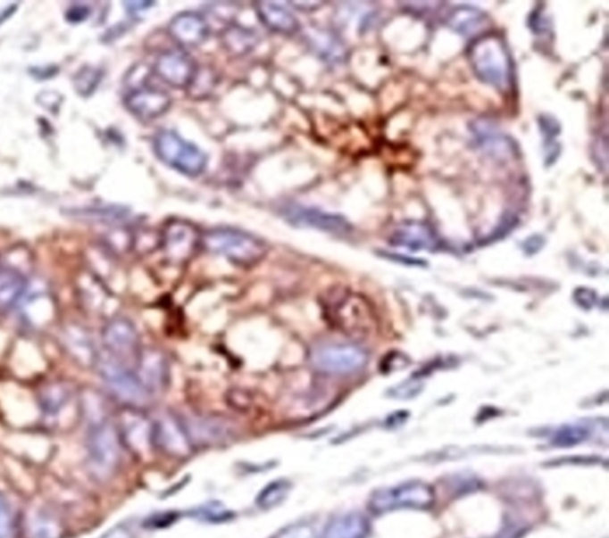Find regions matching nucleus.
<instances>
[{"label": "nucleus", "instance_id": "obj_1", "mask_svg": "<svg viewBox=\"0 0 609 538\" xmlns=\"http://www.w3.org/2000/svg\"><path fill=\"white\" fill-rule=\"evenodd\" d=\"M468 57L476 77L500 92L513 88L514 62L505 39L499 35H480L471 42Z\"/></svg>", "mask_w": 609, "mask_h": 538}, {"label": "nucleus", "instance_id": "obj_5", "mask_svg": "<svg viewBox=\"0 0 609 538\" xmlns=\"http://www.w3.org/2000/svg\"><path fill=\"white\" fill-rule=\"evenodd\" d=\"M95 365L104 385L121 403L129 408L138 409L145 407L152 400V394L143 386L135 368L105 352L98 354Z\"/></svg>", "mask_w": 609, "mask_h": 538}, {"label": "nucleus", "instance_id": "obj_14", "mask_svg": "<svg viewBox=\"0 0 609 538\" xmlns=\"http://www.w3.org/2000/svg\"><path fill=\"white\" fill-rule=\"evenodd\" d=\"M153 443L164 454L175 459L188 458L195 447L181 419L171 415L161 416L154 423Z\"/></svg>", "mask_w": 609, "mask_h": 538}, {"label": "nucleus", "instance_id": "obj_38", "mask_svg": "<svg viewBox=\"0 0 609 538\" xmlns=\"http://www.w3.org/2000/svg\"><path fill=\"white\" fill-rule=\"evenodd\" d=\"M381 253V256L383 258H387V260H392L394 261H400V263L406 264V265H414V267H421V265H425L424 261L421 260H415V258H411L407 256H401V254L397 253H389V252H380Z\"/></svg>", "mask_w": 609, "mask_h": 538}, {"label": "nucleus", "instance_id": "obj_34", "mask_svg": "<svg viewBox=\"0 0 609 538\" xmlns=\"http://www.w3.org/2000/svg\"><path fill=\"white\" fill-rule=\"evenodd\" d=\"M273 538H321L310 523H296L280 530Z\"/></svg>", "mask_w": 609, "mask_h": 538}, {"label": "nucleus", "instance_id": "obj_40", "mask_svg": "<svg viewBox=\"0 0 609 538\" xmlns=\"http://www.w3.org/2000/svg\"><path fill=\"white\" fill-rule=\"evenodd\" d=\"M544 245V239L540 236H530L528 240L524 243V246H522V249L525 250V252L528 254H535L536 252H538L540 249H542Z\"/></svg>", "mask_w": 609, "mask_h": 538}, {"label": "nucleus", "instance_id": "obj_33", "mask_svg": "<svg viewBox=\"0 0 609 538\" xmlns=\"http://www.w3.org/2000/svg\"><path fill=\"white\" fill-rule=\"evenodd\" d=\"M100 80H102V73L98 70H95V68L88 67L78 74L75 85H77L80 95H89L95 91L96 86L99 85Z\"/></svg>", "mask_w": 609, "mask_h": 538}, {"label": "nucleus", "instance_id": "obj_29", "mask_svg": "<svg viewBox=\"0 0 609 538\" xmlns=\"http://www.w3.org/2000/svg\"><path fill=\"white\" fill-rule=\"evenodd\" d=\"M223 39L225 46L235 54L249 52L256 43L254 32L242 28L229 29L228 31H225Z\"/></svg>", "mask_w": 609, "mask_h": 538}, {"label": "nucleus", "instance_id": "obj_12", "mask_svg": "<svg viewBox=\"0 0 609 538\" xmlns=\"http://www.w3.org/2000/svg\"><path fill=\"white\" fill-rule=\"evenodd\" d=\"M282 217L296 228H313L330 235L343 236L351 231L350 222L343 215L303 204L286 206L282 211Z\"/></svg>", "mask_w": 609, "mask_h": 538}, {"label": "nucleus", "instance_id": "obj_36", "mask_svg": "<svg viewBox=\"0 0 609 538\" xmlns=\"http://www.w3.org/2000/svg\"><path fill=\"white\" fill-rule=\"evenodd\" d=\"M89 14H91V10L88 6L73 5L67 11L66 20L73 24L81 23V21L88 20Z\"/></svg>", "mask_w": 609, "mask_h": 538}, {"label": "nucleus", "instance_id": "obj_41", "mask_svg": "<svg viewBox=\"0 0 609 538\" xmlns=\"http://www.w3.org/2000/svg\"><path fill=\"white\" fill-rule=\"evenodd\" d=\"M576 295H580V297H576V300H578V302L583 306L585 302L588 303V306L587 307H592V302L594 301L592 295L593 293H590V290H586V289H581L579 290L578 293H576Z\"/></svg>", "mask_w": 609, "mask_h": 538}, {"label": "nucleus", "instance_id": "obj_2", "mask_svg": "<svg viewBox=\"0 0 609 538\" xmlns=\"http://www.w3.org/2000/svg\"><path fill=\"white\" fill-rule=\"evenodd\" d=\"M324 311L332 327L350 338H368L378 329L374 308L361 294L333 292L325 301Z\"/></svg>", "mask_w": 609, "mask_h": 538}, {"label": "nucleus", "instance_id": "obj_18", "mask_svg": "<svg viewBox=\"0 0 609 538\" xmlns=\"http://www.w3.org/2000/svg\"><path fill=\"white\" fill-rule=\"evenodd\" d=\"M168 34L179 46L196 48L206 41L210 34L209 23L202 14L181 12L177 14L168 25Z\"/></svg>", "mask_w": 609, "mask_h": 538}, {"label": "nucleus", "instance_id": "obj_6", "mask_svg": "<svg viewBox=\"0 0 609 538\" xmlns=\"http://www.w3.org/2000/svg\"><path fill=\"white\" fill-rule=\"evenodd\" d=\"M154 152L161 162L185 177L196 178L206 170L205 153L173 130H163L155 136Z\"/></svg>", "mask_w": 609, "mask_h": 538}, {"label": "nucleus", "instance_id": "obj_23", "mask_svg": "<svg viewBox=\"0 0 609 538\" xmlns=\"http://www.w3.org/2000/svg\"><path fill=\"white\" fill-rule=\"evenodd\" d=\"M371 523L360 512L337 516L326 526L321 538H367Z\"/></svg>", "mask_w": 609, "mask_h": 538}, {"label": "nucleus", "instance_id": "obj_4", "mask_svg": "<svg viewBox=\"0 0 609 538\" xmlns=\"http://www.w3.org/2000/svg\"><path fill=\"white\" fill-rule=\"evenodd\" d=\"M121 437L116 426L102 415L89 421L86 451L89 468L99 479H109L121 462Z\"/></svg>", "mask_w": 609, "mask_h": 538}, {"label": "nucleus", "instance_id": "obj_25", "mask_svg": "<svg viewBox=\"0 0 609 538\" xmlns=\"http://www.w3.org/2000/svg\"><path fill=\"white\" fill-rule=\"evenodd\" d=\"M538 125L544 139V163L546 167L554 166L561 155V145L557 142L561 123L553 114L544 113L538 117Z\"/></svg>", "mask_w": 609, "mask_h": 538}, {"label": "nucleus", "instance_id": "obj_10", "mask_svg": "<svg viewBox=\"0 0 609 538\" xmlns=\"http://www.w3.org/2000/svg\"><path fill=\"white\" fill-rule=\"evenodd\" d=\"M203 235L195 225L180 219L168 222L161 236V249L171 263L184 264L191 261L202 246Z\"/></svg>", "mask_w": 609, "mask_h": 538}, {"label": "nucleus", "instance_id": "obj_11", "mask_svg": "<svg viewBox=\"0 0 609 538\" xmlns=\"http://www.w3.org/2000/svg\"><path fill=\"white\" fill-rule=\"evenodd\" d=\"M124 103L138 120L153 121L168 112L171 106V98L163 89L142 80L128 89Z\"/></svg>", "mask_w": 609, "mask_h": 538}, {"label": "nucleus", "instance_id": "obj_43", "mask_svg": "<svg viewBox=\"0 0 609 538\" xmlns=\"http://www.w3.org/2000/svg\"><path fill=\"white\" fill-rule=\"evenodd\" d=\"M125 4L129 5V10L135 11V12H138L139 10H146L150 5H154L152 2H129Z\"/></svg>", "mask_w": 609, "mask_h": 538}, {"label": "nucleus", "instance_id": "obj_37", "mask_svg": "<svg viewBox=\"0 0 609 538\" xmlns=\"http://www.w3.org/2000/svg\"><path fill=\"white\" fill-rule=\"evenodd\" d=\"M199 516L202 518H206L207 521H225L230 517L228 510L224 508L210 507L205 508V510H199Z\"/></svg>", "mask_w": 609, "mask_h": 538}, {"label": "nucleus", "instance_id": "obj_15", "mask_svg": "<svg viewBox=\"0 0 609 538\" xmlns=\"http://www.w3.org/2000/svg\"><path fill=\"white\" fill-rule=\"evenodd\" d=\"M135 372L152 397L163 393L170 383V362L159 350H142L135 365Z\"/></svg>", "mask_w": 609, "mask_h": 538}, {"label": "nucleus", "instance_id": "obj_44", "mask_svg": "<svg viewBox=\"0 0 609 538\" xmlns=\"http://www.w3.org/2000/svg\"><path fill=\"white\" fill-rule=\"evenodd\" d=\"M16 10L17 5H11L9 7H6L5 10H3L2 12H0V24H3L4 21L9 20V18L13 16L14 12H16Z\"/></svg>", "mask_w": 609, "mask_h": 538}, {"label": "nucleus", "instance_id": "obj_19", "mask_svg": "<svg viewBox=\"0 0 609 538\" xmlns=\"http://www.w3.org/2000/svg\"><path fill=\"white\" fill-rule=\"evenodd\" d=\"M118 430L121 443L127 444L135 453H148L153 443V425L139 414L138 409L129 408L121 419Z\"/></svg>", "mask_w": 609, "mask_h": 538}, {"label": "nucleus", "instance_id": "obj_32", "mask_svg": "<svg viewBox=\"0 0 609 538\" xmlns=\"http://www.w3.org/2000/svg\"><path fill=\"white\" fill-rule=\"evenodd\" d=\"M0 538H14L13 507L2 492H0Z\"/></svg>", "mask_w": 609, "mask_h": 538}, {"label": "nucleus", "instance_id": "obj_31", "mask_svg": "<svg viewBox=\"0 0 609 538\" xmlns=\"http://www.w3.org/2000/svg\"><path fill=\"white\" fill-rule=\"evenodd\" d=\"M128 211L123 207H96L74 211L75 217L96 219V220H120L127 217Z\"/></svg>", "mask_w": 609, "mask_h": 538}, {"label": "nucleus", "instance_id": "obj_42", "mask_svg": "<svg viewBox=\"0 0 609 538\" xmlns=\"http://www.w3.org/2000/svg\"><path fill=\"white\" fill-rule=\"evenodd\" d=\"M289 4H292V5H298L296 6V9L304 11L318 9V7L321 5V3L319 2H289Z\"/></svg>", "mask_w": 609, "mask_h": 538}, {"label": "nucleus", "instance_id": "obj_26", "mask_svg": "<svg viewBox=\"0 0 609 538\" xmlns=\"http://www.w3.org/2000/svg\"><path fill=\"white\" fill-rule=\"evenodd\" d=\"M25 530L28 538H61L63 534L60 522L43 511L29 516Z\"/></svg>", "mask_w": 609, "mask_h": 538}, {"label": "nucleus", "instance_id": "obj_27", "mask_svg": "<svg viewBox=\"0 0 609 538\" xmlns=\"http://www.w3.org/2000/svg\"><path fill=\"white\" fill-rule=\"evenodd\" d=\"M70 398L71 391L67 385L63 383H52L43 389L39 401L45 415L54 418L66 407Z\"/></svg>", "mask_w": 609, "mask_h": 538}, {"label": "nucleus", "instance_id": "obj_21", "mask_svg": "<svg viewBox=\"0 0 609 538\" xmlns=\"http://www.w3.org/2000/svg\"><path fill=\"white\" fill-rule=\"evenodd\" d=\"M254 7L261 23L271 31L281 35H295L300 30L299 21L291 11L274 2H256Z\"/></svg>", "mask_w": 609, "mask_h": 538}, {"label": "nucleus", "instance_id": "obj_28", "mask_svg": "<svg viewBox=\"0 0 609 538\" xmlns=\"http://www.w3.org/2000/svg\"><path fill=\"white\" fill-rule=\"evenodd\" d=\"M289 492H291V484L288 480H275L261 490L256 498L257 507L264 511L273 510L288 500Z\"/></svg>", "mask_w": 609, "mask_h": 538}, {"label": "nucleus", "instance_id": "obj_20", "mask_svg": "<svg viewBox=\"0 0 609 538\" xmlns=\"http://www.w3.org/2000/svg\"><path fill=\"white\" fill-rule=\"evenodd\" d=\"M471 132L483 152L496 159H512L517 155L515 142L501 132L489 120H479L471 124Z\"/></svg>", "mask_w": 609, "mask_h": 538}, {"label": "nucleus", "instance_id": "obj_24", "mask_svg": "<svg viewBox=\"0 0 609 538\" xmlns=\"http://www.w3.org/2000/svg\"><path fill=\"white\" fill-rule=\"evenodd\" d=\"M488 16L478 7L460 6L450 13L449 25L462 36H480L488 25Z\"/></svg>", "mask_w": 609, "mask_h": 538}, {"label": "nucleus", "instance_id": "obj_7", "mask_svg": "<svg viewBox=\"0 0 609 538\" xmlns=\"http://www.w3.org/2000/svg\"><path fill=\"white\" fill-rule=\"evenodd\" d=\"M436 501L435 490L429 484L407 482L375 491L368 508L376 515L397 510H428Z\"/></svg>", "mask_w": 609, "mask_h": 538}, {"label": "nucleus", "instance_id": "obj_35", "mask_svg": "<svg viewBox=\"0 0 609 538\" xmlns=\"http://www.w3.org/2000/svg\"><path fill=\"white\" fill-rule=\"evenodd\" d=\"M422 389L421 384L414 382H406L400 384L390 390V394L392 397L397 398V400H408V398H413L421 393Z\"/></svg>", "mask_w": 609, "mask_h": 538}, {"label": "nucleus", "instance_id": "obj_22", "mask_svg": "<svg viewBox=\"0 0 609 538\" xmlns=\"http://www.w3.org/2000/svg\"><path fill=\"white\" fill-rule=\"evenodd\" d=\"M27 277L13 269L0 271V314L20 308L29 289Z\"/></svg>", "mask_w": 609, "mask_h": 538}, {"label": "nucleus", "instance_id": "obj_30", "mask_svg": "<svg viewBox=\"0 0 609 538\" xmlns=\"http://www.w3.org/2000/svg\"><path fill=\"white\" fill-rule=\"evenodd\" d=\"M589 430L583 425H567L555 433L553 443L557 447H574L585 443Z\"/></svg>", "mask_w": 609, "mask_h": 538}, {"label": "nucleus", "instance_id": "obj_3", "mask_svg": "<svg viewBox=\"0 0 609 538\" xmlns=\"http://www.w3.org/2000/svg\"><path fill=\"white\" fill-rule=\"evenodd\" d=\"M202 245L209 252L245 267L260 263L268 252L267 243L263 238L234 228L210 229L203 236Z\"/></svg>", "mask_w": 609, "mask_h": 538}, {"label": "nucleus", "instance_id": "obj_17", "mask_svg": "<svg viewBox=\"0 0 609 538\" xmlns=\"http://www.w3.org/2000/svg\"><path fill=\"white\" fill-rule=\"evenodd\" d=\"M389 243L410 251H436L440 245L438 235L432 226L421 221H406L397 225L390 236Z\"/></svg>", "mask_w": 609, "mask_h": 538}, {"label": "nucleus", "instance_id": "obj_9", "mask_svg": "<svg viewBox=\"0 0 609 538\" xmlns=\"http://www.w3.org/2000/svg\"><path fill=\"white\" fill-rule=\"evenodd\" d=\"M104 352L135 368L142 352L141 339L136 326L125 318H114L103 329Z\"/></svg>", "mask_w": 609, "mask_h": 538}, {"label": "nucleus", "instance_id": "obj_16", "mask_svg": "<svg viewBox=\"0 0 609 538\" xmlns=\"http://www.w3.org/2000/svg\"><path fill=\"white\" fill-rule=\"evenodd\" d=\"M193 446H214L230 441L235 435L230 423L216 418H189L181 419Z\"/></svg>", "mask_w": 609, "mask_h": 538}, {"label": "nucleus", "instance_id": "obj_13", "mask_svg": "<svg viewBox=\"0 0 609 538\" xmlns=\"http://www.w3.org/2000/svg\"><path fill=\"white\" fill-rule=\"evenodd\" d=\"M154 71L164 84L178 89L191 87L199 73L196 60L181 49L167 50L160 54Z\"/></svg>", "mask_w": 609, "mask_h": 538}, {"label": "nucleus", "instance_id": "obj_8", "mask_svg": "<svg viewBox=\"0 0 609 538\" xmlns=\"http://www.w3.org/2000/svg\"><path fill=\"white\" fill-rule=\"evenodd\" d=\"M369 354L363 347L351 343H324L313 347L311 365L318 372L330 376H349L362 371L368 364Z\"/></svg>", "mask_w": 609, "mask_h": 538}, {"label": "nucleus", "instance_id": "obj_39", "mask_svg": "<svg viewBox=\"0 0 609 538\" xmlns=\"http://www.w3.org/2000/svg\"><path fill=\"white\" fill-rule=\"evenodd\" d=\"M99 538H135L134 533L130 528L125 526H116V528L110 529L109 532L104 534Z\"/></svg>", "mask_w": 609, "mask_h": 538}]
</instances>
